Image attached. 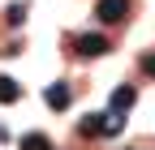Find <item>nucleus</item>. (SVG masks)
<instances>
[{
	"label": "nucleus",
	"instance_id": "4",
	"mask_svg": "<svg viewBox=\"0 0 155 150\" xmlns=\"http://www.w3.org/2000/svg\"><path fill=\"white\" fill-rule=\"evenodd\" d=\"M78 133H82V137H104V116H99V111L82 116V120H78Z\"/></svg>",
	"mask_w": 155,
	"mask_h": 150
},
{
	"label": "nucleus",
	"instance_id": "10",
	"mask_svg": "<svg viewBox=\"0 0 155 150\" xmlns=\"http://www.w3.org/2000/svg\"><path fill=\"white\" fill-rule=\"evenodd\" d=\"M138 64H142V77L155 82V52H142V56H138Z\"/></svg>",
	"mask_w": 155,
	"mask_h": 150
},
{
	"label": "nucleus",
	"instance_id": "12",
	"mask_svg": "<svg viewBox=\"0 0 155 150\" xmlns=\"http://www.w3.org/2000/svg\"><path fill=\"white\" fill-rule=\"evenodd\" d=\"M138 150H142V146H138Z\"/></svg>",
	"mask_w": 155,
	"mask_h": 150
},
{
	"label": "nucleus",
	"instance_id": "8",
	"mask_svg": "<svg viewBox=\"0 0 155 150\" xmlns=\"http://www.w3.org/2000/svg\"><path fill=\"white\" fill-rule=\"evenodd\" d=\"M121 129H125V120H121V111H108V116H104V137H116V133H121Z\"/></svg>",
	"mask_w": 155,
	"mask_h": 150
},
{
	"label": "nucleus",
	"instance_id": "6",
	"mask_svg": "<svg viewBox=\"0 0 155 150\" xmlns=\"http://www.w3.org/2000/svg\"><path fill=\"white\" fill-rule=\"evenodd\" d=\"M17 99H22V86L13 77H0V103H17Z\"/></svg>",
	"mask_w": 155,
	"mask_h": 150
},
{
	"label": "nucleus",
	"instance_id": "9",
	"mask_svg": "<svg viewBox=\"0 0 155 150\" xmlns=\"http://www.w3.org/2000/svg\"><path fill=\"white\" fill-rule=\"evenodd\" d=\"M5 22H9L13 30H17V26L26 22V5H22V0H17V5H9V13H5Z\"/></svg>",
	"mask_w": 155,
	"mask_h": 150
},
{
	"label": "nucleus",
	"instance_id": "7",
	"mask_svg": "<svg viewBox=\"0 0 155 150\" xmlns=\"http://www.w3.org/2000/svg\"><path fill=\"white\" fill-rule=\"evenodd\" d=\"M22 150H52V142H48V133H26Z\"/></svg>",
	"mask_w": 155,
	"mask_h": 150
},
{
	"label": "nucleus",
	"instance_id": "3",
	"mask_svg": "<svg viewBox=\"0 0 155 150\" xmlns=\"http://www.w3.org/2000/svg\"><path fill=\"white\" fill-rule=\"evenodd\" d=\"M69 99H73V86H69V82H52V86H48V107H52V111H65Z\"/></svg>",
	"mask_w": 155,
	"mask_h": 150
},
{
	"label": "nucleus",
	"instance_id": "5",
	"mask_svg": "<svg viewBox=\"0 0 155 150\" xmlns=\"http://www.w3.org/2000/svg\"><path fill=\"white\" fill-rule=\"evenodd\" d=\"M134 99H138V90H134V86H116V95H112V111H129Z\"/></svg>",
	"mask_w": 155,
	"mask_h": 150
},
{
	"label": "nucleus",
	"instance_id": "11",
	"mask_svg": "<svg viewBox=\"0 0 155 150\" xmlns=\"http://www.w3.org/2000/svg\"><path fill=\"white\" fill-rule=\"evenodd\" d=\"M0 142H9V129H0Z\"/></svg>",
	"mask_w": 155,
	"mask_h": 150
},
{
	"label": "nucleus",
	"instance_id": "1",
	"mask_svg": "<svg viewBox=\"0 0 155 150\" xmlns=\"http://www.w3.org/2000/svg\"><path fill=\"white\" fill-rule=\"evenodd\" d=\"M73 52L82 56V60H95V56H104V52H108V39H104V34H95V30L73 34Z\"/></svg>",
	"mask_w": 155,
	"mask_h": 150
},
{
	"label": "nucleus",
	"instance_id": "2",
	"mask_svg": "<svg viewBox=\"0 0 155 150\" xmlns=\"http://www.w3.org/2000/svg\"><path fill=\"white\" fill-rule=\"evenodd\" d=\"M95 17H99L104 26H121L129 17V0H99V5H95Z\"/></svg>",
	"mask_w": 155,
	"mask_h": 150
}]
</instances>
